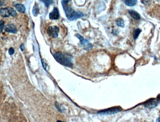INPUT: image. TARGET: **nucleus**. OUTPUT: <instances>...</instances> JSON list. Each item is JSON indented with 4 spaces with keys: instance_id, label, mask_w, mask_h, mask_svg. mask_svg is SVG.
Instances as JSON below:
<instances>
[{
    "instance_id": "obj_12",
    "label": "nucleus",
    "mask_w": 160,
    "mask_h": 122,
    "mask_svg": "<svg viewBox=\"0 0 160 122\" xmlns=\"http://www.w3.org/2000/svg\"><path fill=\"white\" fill-rule=\"evenodd\" d=\"M15 8L17 11H18V12L21 13H24L25 12V7L22 4H17L15 6Z\"/></svg>"
},
{
    "instance_id": "obj_14",
    "label": "nucleus",
    "mask_w": 160,
    "mask_h": 122,
    "mask_svg": "<svg viewBox=\"0 0 160 122\" xmlns=\"http://www.w3.org/2000/svg\"><path fill=\"white\" fill-rule=\"evenodd\" d=\"M124 4L128 6H133L136 4L137 0H125Z\"/></svg>"
},
{
    "instance_id": "obj_15",
    "label": "nucleus",
    "mask_w": 160,
    "mask_h": 122,
    "mask_svg": "<svg viewBox=\"0 0 160 122\" xmlns=\"http://www.w3.org/2000/svg\"><path fill=\"white\" fill-rule=\"evenodd\" d=\"M116 25L118 27H124V20L122 18H119L116 20Z\"/></svg>"
},
{
    "instance_id": "obj_2",
    "label": "nucleus",
    "mask_w": 160,
    "mask_h": 122,
    "mask_svg": "<svg viewBox=\"0 0 160 122\" xmlns=\"http://www.w3.org/2000/svg\"><path fill=\"white\" fill-rule=\"evenodd\" d=\"M67 18L70 21H73L84 17L85 15L81 11H75L72 8H69L68 10L65 12Z\"/></svg>"
},
{
    "instance_id": "obj_17",
    "label": "nucleus",
    "mask_w": 160,
    "mask_h": 122,
    "mask_svg": "<svg viewBox=\"0 0 160 122\" xmlns=\"http://www.w3.org/2000/svg\"><path fill=\"white\" fill-rule=\"evenodd\" d=\"M40 1H42V3L44 4L47 7H48L51 4L53 3V0H39Z\"/></svg>"
},
{
    "instance_id": "obj_6",
    "label": "nucleus",
    "mask_w": 160,
    "mask_h": 122,
    "mask_svg": "<svg viewBox=\"0 0 160 122\" xmlns=\"http://www.w3.org/2000/svg\"><path fill=\"white\" fill-rule=\"evenodd\" d=\"M159 101L156 99H152L148 100L147 102H146L144 106L146 108L148 109H152L155 108V107L157 105Z\"/></svg>"
},
{
    "instance_id": "obj_20",
    "label": "nucleus",
    "mask_w": 160,
    "mask_h": 122,
    "mask_svg": "<svg viewBox=\"0 0 160 122\" xmlns=\"http://www.w3.org/2000/svg\"><path fill=\"white\" fill-rule=\"evenodd\" d=\"M15 50L13 48H11L10 49H8V53L10 55H12L14 54Z\"/></svg>"
},
{
    "instance_id": "obj_16",
    "label": "nucleus",
    "mask_w": 160,
    "mask_h": 122,
    "mask_svg": "<svg viewBox=\"0 0 160 122\" xmlns=\"http://www.w3.org/2000/svg\"><path fill=\"white\" fill-rule=\"evenodd\" d=\"M141 32V30L139 28L135 29L133 32V37L134 39V40H136L137 39L138 37V36H139L140 33Z\"/></svg>"
},
{
    "instance_id": "obj_10",
    "label": "nucleus",
    "mask_w": 160,
    "mask_h": 122,
    "mask_svg": "<svg viewBox=\"0 0 160 122\" xmlns=\"http://www.w3.org/2000/svg\"><path fill=\"white\" fill-rule=\"evenodd\" d=\"M71 1H72V0H61V4H62L65 12L68 10L69 8H71L69 6V4Z\"/></svg>"
},
{
    "instance_id": "obj_4",
    "label": "nucleus",
    "mask_w": 160,
    "mask_h": 122,
    "mask_svg": "<svg viewBox=\"0 0 160 122\" xmlns=\"http://www.w3.org/2000/svg\"><path fill=\"white\" fill-rule=\"evenodd\" d=\"M59 29L56 26L50 27L48 30V34L49 36H52L53 38H56L58 36Z\"/></svg>"
},
{
    "instance_id": "obj_1",
    "label": "nucleus",
    "mask_w": 160,
    "mask_h": 122,
    "mask_svg": "<svg viewBox=\"0 0 160 122\" xmlns=\"http://www.w3.org/2000/svg\"><path fill=\"white\" fill-rule=\"evenodd\" d=\"M54 57L59 64L66 67H72L73 65L71 56L62 52H57L54 55Z\"/></svg>"
},
{
    "instance_id": "obj_7",
    "label": "nucleus",
    "mask_w": 160,
    "mask_h": 122,
    "mask_svg": "<svg viewBox=\"0 0 160 122\" xmlns=\"http://www.w3.org/2000/svg\"><path fill=\"white\" fill-rule=\"evenodd\" d=\"M59 12L57 8H54V9L49 14V18L52 20H56L59 18Z\"/></svg>"
},
{
    "instance_id": "obj_26",
    "label": "nucleus",
    "mask_w": 160,
    "mask_h": 122,
    "mask_svg": "<svg viewBox=\"0 0 160 122\" xmlns=\"http://www.w3.org/2000/svg\"><path fill=\"white\" fill-rule=\"evenodd\" d=\"M158 98L159 99H160V95L159 96H158Z\"/></svg>"
},
{
    "instance_id": "obj_23",
    "label": "nucleus",
    "mask_w": 160,
    "mask_h": 122,
    "mask_svg": "<svg viewBox=\"0 0 160 122\" xmlns=\"http://www.w3.org/2000/svg\"><path fill=\"white\" fill-rule=\"evenodd\" d=\"M4 1L5 0H1V1H0V5H1H1H3V4H4Z\"/></svg>"
},
{
    "instance_id": "obj_24",
    "label": "nucleus",
    "mask_w": 160,
    "mask_h": 122,
    "mask_svg": "<svg viewBox=\"0 0 160 122\" xmlns=\"http://www.w3.org/2000/svg\"><path fill=\"white\" fill-rule=\"evenodd\" d=\"M156 122H160V117H159V118L157 119Z\"/></svg>"
},
{
    "instance_id": "obj_8",
    "label": "nucleus",
    "mask_w": 160,
    "mask_h": 122,
    "mask_svg": "<svg viewBox=\"0 0 160 122\" xmlns=\"http://www.w3.org/2000/svg\"><path fill=\"white\" fill-rule=\"evenodd\" d=\"M5 30L7 32L12 34H16L18 31L16 26L14 24H9L6 25Z\"/></svg>"
},
{
    "instance_id": "obj_5",
    "label": "nucleus",
    "mask_w": 160,
    "mask_h": 122,
    "mask_svg": "<svg viewBox=\"0 0 160 122\" xmlns=\"http://www.w3.org/2000/svg\"><path fill=\"white\" fill-rule=\"evenodd\" d=\"M121 110H122V109L120 107H117L110 108L107 110H103L102 111L99 112V113L104 114V115H111V114H115L118 112L121 111Z\"/></svg>"
},
{
    "instance_id": "obj_11",
    "label": "nucleus",
    "mask_w": 160,
    "mask_h": 122,
    "mask_svg": "<svg viewBox=\"0 0 160 122\" xmlns=\"http://www.w3.org/2000/svg\"><path fill=\"white\" fill-rule=\"evenodd\" d=\"M10 11L8 8H1V17L7 18L10 16Z\"/></svg>"
},
{
    "instance_id": "obj_21",
    "label": "nucleus",
    "mask_w": 160,
    "mask_h": 122,
    "mask_svg": "<svg viewBox=\"0 0 160 122\" xmlns=\"http://www.w3.org/2000/svg\"><path fill=\"white\" fill-rule=\"evenodd\" d=\"M149 0H141V3L143 4H146L148 3Z\"/></svg>"
},
{
    "instance_id": "obj_9",
    "label": "nucleus",
    "mask_w": 160,
    "mask_h": 122,
    "mask_svg": "<svg viewBox=\"0 0 160 122\" xmlns=\"http://www.w3.org/2000/svg\"><path fill=\"white\" fill-rule=\"evenodd\" d=\"M129 13L131 17L133 19H135L136 20H139L141 18V16L140 15V14L138 13L136 11L131 10V11H129Z\"/></svg>"
},
{
    "instance_id": "obj_25",
    "label": "nucleus",
    "mask_w": 160,
    "mask_h": 122,
    "mask_svg": "<svg viewBox=\"0 0 160 122\" xmlns=\"http://www.w3.org/2000/svg\"><path fill=\"white\" fill-rule=\"evenodd\" d=\"M56 122H62V121H60V120H58V121H57Z\"/></svg>"
},
{
    "instance_id": "obj_13",
    "label": "nucleus",
    "mask_w": 160,
    "mask_h": 122,
    "mask_svg": "<svg viewBox=\"0 0 160 122\" xmlns=\"http://www.w3.org/2000/svg\"><path fill=\"white\" fill-rule=\"evenodd\" d=\"M39 13V8L38 4L37 3H35L32 10V14L34 16L37 17Z\"/></svg>"
},
{
    "instance_id": "obj_18",
    "label": "nucleus",
    "mask_w": 160,
    "mask_h": 122,
    "mask_svg": "<svg viewBox=\"0 0 160 122\" xmlns=\"http://www.w3.org/2000/svg\"><path fill=\"white\" fill-rule=\"evenodd\" d=\"M8 8V10H9L10 15H11V16H12V17H15V16H16V15H17V12H16V11H15V10L14 8L11 7Z\"/></svg>"
},
{
    "instance_id": "obj_19",
    "label": "nucleus",
    "mask_w": 160,
    "mask_h": 122,
    "mask_svg": "<svg viewBox=\"0 0 160 122\" xmlns=\"http://www.w3.org/2000/svg\"><path fill=\"white\" fill-rule=\"evenodd\" d=\"M4 27V23L3 20H1L0 21V27H1V32H3Z\"/></svg>"
},
{
    "instance_id": "obj_22",
    "label": "nucleus",
    "mask_w": 160,
    "mask_h": 122,
    "mask_svg": "<svg viewBox=\"0 0 160 122\" xmlns=\"http://www.w3.org/2000/svg\"><path fill=\"white\" fill-rule=\"evenodd\" d=\"M20 48L22 51H23L24 50V49H25V46H24V44H21V45Z\"/></svg>"
},
{
    "instance_id": "obj_3",
    "label": "nucleus",
    "mask_w": 160,
    "mask_h": 122,
    "mask_svg": "<svg viewBox=\"0 0 160 122\" xmlns=\"http://www.w3.org/2000/svg\"><path fill=\"white\" fill-rule=\"evenodd\" d=\"M75 36L80 41V45L83 49L86 50H90L92 49L93 45L88 40L84 39L81 35L79 34H76Z\"/></svg>"
}]
</instances>
